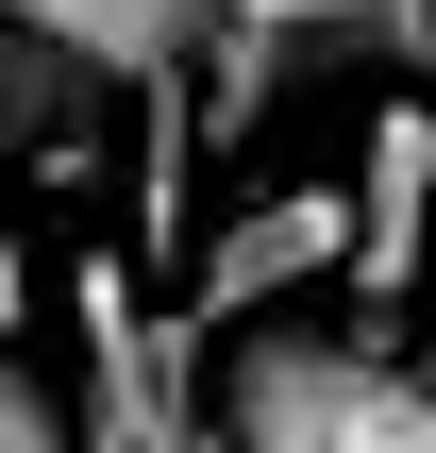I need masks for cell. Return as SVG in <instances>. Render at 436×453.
Segmentation results:
<instances>
[{
	"label": "cell",
	"instance_id": "8fae6325",
	"mask_svg": "<svg viewBox=\"0 0 436 453\" xmlns=\"http://www.w3.org/2000/svg\"><path fill=\"white\" fill-rule=\"evenodd\" d=\"M202 453H218V420H202Z\"/></svg>",
	"mask_w": 436,
	"mask_h": 453
},
{
	"label": "cell",
	"instance_id": "52a82bcc",
	"mask_svg": "<svg viewBox=\"0 0 436 453\" xmlns=\"http://www.w3.org/2000/svg\"><path fill=\"white\" fill-rule=\"evenodd\" d=\"M0 17H34L50 50H84V67L134 101V84H185V67L218 50V17H235V0H0Z\"/></svg>",
	"mask_w": 436,
	"mask_h": 453
},
{
	"label": "cell",
	"instance_id": "9c48e42d",
	"mask_svg": "<svg viewBox=\"0 0 436 453\" xmlns=\"http://www.w3.org/2000/svg\"><path fill=\"white\" fill-rule=\"evenodd\" d=\"M0 453H84V420H67V403L17 370V336H0Z\"/></svg>",
	"mask_w": 436,
	"mask_h": 453
},
{
	"label": "cell",
	"instance_id": "3957f363",
	"mask_svg": "<svg viewBox=\"0 0 436 453\" xmlns=\"http://www.w3.org/2000/svg\"><path fill=\"white\" fill-rule=\"evenodd\" d=\"M67 353H84V453H202V319L151 303L118 252L67 269Z\"/></svg>",
	"mask_w": 436,
	"mask_h": 453
},
{
	"label": "cell",
	"instance_id": "30bf717a",
	"mask_svg": "<svg viewBox=\"0 0 436 453\" xmlns=\"http://www.w3.org/2000/svg\"><path fill=\"white\" fill-rule=\"evenodd\" d=\"M0 336H34V269L17 252H0Z\"/></svg>",
	"mask_w": 436,
	"mask_h": 453
},
{
	"label": "cell",
	"instance_id": "277c9868",
	"mask_svg": "<svg viewBox=\"0 0 436 453\" xmlns=\"http://www.w3.org/2000/svg\"><path fill=\"white\" fill-rule=\"evenodd\" d=\"M353 319H403L436 286V101H386L370 118V168H353Z\"/></svg>",
	"mask_w": 436,
	"mask_h": 453
},
{
	"label": "cell",
	"instance_id": "5b68a950",
	"mask_svg": "<svg viewBox=\"0 0 436 453\" xmlns=\"http://www.w3.org/2000/svg\"><path fill=\"white\" fill-rule=\"evenodd\" d=\"M336 269H353V202H336V185H286V202H252V219L185 269V319H202V336H235V319H269V303L336 286Z\"/></svg>",
	"mask_w": 436,
	"mask_h": 453
},
{
	"label": "cell",
	"instance_id": "ba28073f",
	"mask_svg": "<svg viewBox=\"0 0 436 453\" xmlns=\"http://www.w3.org/2000/svg\"><path fill=\"white\" fill-rule=\"evenodd\" d=\"M185 168H202V67L185 84H134V235L151 252L185 235Z\"/></svg>",
	"mask_w": 436,
	"mask_h": 453
},
{
	"label": "cell",
	"instance_id": "6da1fadb",
	"mask_svg": "<svg viewBox=\"0 0 436 453\" xmlns=\"http://www.w3.org/2000/svg\"><path fill=\"white\" fill-rule=\"evenodd\" d=\"M218 453H436V370L386 353V319H235L202 370Z\"/></svg>",
	"mask_w": 436,
	"mask_h": 453
},
{
	"label": "cell",
	"instance_id": "7a4b0ae2",
	"mask_svg": "<svg viewBox=\"0 0 436 453\" xmlns=\"http://www.w3.org/2000/svg\"><path fill=\"white\" fill-rule=\"evenodd\" d=\"M436 67V0H235L202 50V151H269L319 84H403Z\"/></svg>",
	"mask_w": 436,
	"mask_h": 453
},
{
	"label": "cell",
	"instance_id": "8992f818",
	"mask_svg": "<svg viewBox=\"0 0 436 453\" xmlns=\"http://www.w3.org/2000/svg\"><path fill=\"white\" fill-rule=\"evenodd\" d=\"M101 67L84 50H50L34 17H0V168H34V185H84V151H101Z\"/></svg>",
	"mask_w": 436,
	"mask_h": 453
}]
</instances>
